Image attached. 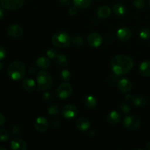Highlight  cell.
I'll use <instances>...</instances> for the list:
<instances>
[{
  "mask_svg": "<svg viewBox=\"0 0 150 150\" xmlns=\"http://www.w3.org/2000/svg\"><path fill=\"white\" fill-rule=\"evenodd\" d=\"M133 67V59L127 55H118L111 60V70L117 76L126 74L131 70Z\"/></svg>",
  "mask_w": 150,
  "mask_h": 150,
  "instance_id": "obj_1",
  "label": "cell"
},
{
  "mask_svg": "<svg viewBox=\"0 0 150 150\" xmlns=\"http://www.w3.org/2000/svg\"><path fill=\"white\" fill-rule=\"evenodd\" d=\"M26 73L25 64L22 62L15 61L9 65L7 74L13 81L21 80Z\"/></svg>",
  "mask_w": 150,
  "mask_h": 150,
  "instance_id": "obj_2",
  "label": "cell"
},
{
  "mask_svg": "<svg viewBox=\"0 0 150 150\" xmlns=\"http://www.w3.org/2000/svg\"><path fill=\"white\" fill-rule=\"evenodd\" d=\"M52 43L58 48H67L71 42L70 35L65 32H57L52 37Z\"/></svg>",
  "mask_w": 150,
  "mask_h": 150,
  "instance_id": "obj_3",
  "label": "cell"
},
{
  "mask_svg": "<svg viewBox=\"0 0 150 150\" xmlns=\"http://www.w3.org/2000/svg\"><path fill=\"white\" fill-rule=\"evenodd\" d=\"M37 81H38V87L41 90H48L51 87L53 83L51 74L45 70H42L38 73Z\"/></svg>",
  "mask_w": 150,
  "mask_h": 150,
  "instance_id": "obj_4",
  "label": "cell"
},
{
  "mask_svg": "<svg viewBox=\"0 0 150 150\" xmlns=\"http://www.w3.org/2000/svg\"><path fill=\"white\" fill-rule=\"evenodd\" d=\"M56 93H57L58 98H59L60 99H67L73 93V87H72L70 83L65 82V83H62L57 88V90H56Z\"/></svg>",
  "mask_w": 150,
  "mask_h": 150,
  "instance_id": "obj_5",
  "label": "cell"
},
{
  "mask_svg": "<svg viewBox=\"0 0 150 150\" xmlns=\"http://www.w3.org/2000/svg\"><path fill=\"white\" fill-rule=\"evenodd\" d=\"M1 7L7 10H19L23 5L24 0H0Z\"/></svg>",
  "mask_w": 150,
  "mask_h": 150,
  "instance_id": "obj_6",
  "label": "cell"
},
{
  "mask_svg": "<svg viewBox=\"0 0 150 150\" xmlns=\"http://www.w3.org/2000/svg\"><path fill=\"white\" fill-rule=\"evenodd\" d=\"M141 121L139 117L134 115H129L124 120V126L130 130H136L139 128Z\"/></svg>",
  "mask_w": 150,
  "mask_h": 150,
  "instance_id": "obj_7",
  "label": "cell"
},
{
  "mask_svg": "<svg viewBox=\"0 0 150 150\" xmlns=\"http://www.w3.org/2000/svg\"><path fill=\"white\" fill-rule=\"evenodd\" d=\"M63 117L67 120H72L78 114V108L76 105L68 104L66 105L62 109Z\"/></svg>",
  "mask_w": 150,
  "mask_h": 150,
  "instance_id": "obj_8",
  "label": "cell"
},
{
  "mask_svg": "<svg viewBox=\"0 0 150 150\" xmlns=\"http://www.w3.org/2000/svg\"><path fill=\"white\" fill-rule=\"evenodd\" d=\"M87 42L90 46L93 48H98L102 44L103 38L100 35H99L97 32H92L89 34L87 38Z\"/></svg>",
  "mask_w": 150,
  "mask_h": 150,
  "instance_id": "obj_9",
  "label": "cell"
},
{
  "mask_svg": "<svg viewBox=\"0 0 150 150\" xmlns=\"http://www.w3.org/2000/svg\"><path fill=\"white\" fill-rule=\"evenodd\" d=\"M48 127H49V123H48L47 119H45V117H38L35 121V127L40 133L45 132L48 130Z\"/></svg>",
  "mask_w": 150,
  "mask_h": 150,
  "instance_id": "obj_10",
  "label": "cell"
},
{
  "mask_svg": "<svg viewBox=\"0 0 150 150\" xmlns=\"http://www.w3.org/2000/svg\"><path fill=\"white\" fill-rule=\"evenodd\" d=\"M7 32L9 36L13 38H18L23 35V29L21 26L17 24H13L8 26Z\"/></svg>",
  "mask_w": 150,
  "mask_h": 150,
  "instance_id": "obj_11",
  "label": "cell"
},
{
  "mask_svg": "<svg viewBox=\"0 0 150 150\" xmlns=\"http://www.w3.org/2000/svg\"><path fill=\"white\" fill-rule=\"evenodd\" d=\"M117 36L118 39L121 41H127L130 39L132 36V32L130 29L127 27H122L118 29L117 32Z\"/></svg>",
  "mask_w": 150,
  "mask_h": 150,
  "instance_id": "obj_12",
  "label": "cell"
},
{
  "mask_svg": "<svg viewBox=\"0 0 150 150\" xmlns=\"http://www.w3.org/2000/svg\"><path fill=\"white\" fill-rule=\"evenodd\" d=\"M117 85H118V89L122 93H127L132 89V83L127 79H120Z\"/></svg>",
  "mask_w": 150,
  "mask_h": 150,
  "instance_id": "obj_13",
  "label": "cell"
},
{
  "mask_svg": "<svg viewBox=\"0 0 150 150\" xmlns=\"http://www.w3.org/2000/svg\"><path fill=\"white\" fill-rule=\"evenodd\" d=\"M10 146L13 150H26L27 149L26 143L21 139H14L12 140Z\"/></svg>",
  "mask_w": 150,
  "mask_h": 150,
  "instance_id": "obj_14",
  "label": "cell"
},
{
  "mask_svg": "<svg viewBox=\"0 0 150 150\" xmlns=\"http://www.w3.org/2000/svg\"><path fill=\"white\" fill-rule=\"evenodd\" d=\"M76 125L79 130H81V131H86L90 127V122L85 117H81L79 120H77Z\"/></svg>",
  "mask_w": 150,
  "mask_h": 150,
  "instance_id": "obj_15",
  "label": "cell"
},
{
  "mask_svg": "<svg viewBox=\"0 0 150 150\" xmlns=\"http://www.w3.org/2000/svg\"><path fill=\"white\" fill-rule=\"evenodd\" d=\"M22 86L23 88L26 92H32L36 88V83L35 81L32 79H25L22 82Z\"/></svg>",
  "mask_w": 150,
  "mask_h": 150,
  "instance_id": "obj_16",
  "label": "cell"
},
{
  "mask_svg": "<svg viewBox=\"0 0 150 150\" xmlns=\"http://www.w3.org/2000/svg\"><path fill=\"white\" fill-rule=\"evenodd\" d=\"M120 120H121V117H120V114L115 111L110 112L107 117V121L111 125L118 124L120 122Z\"/></svg>",
  "mask_w": 150,
  "mask_h": 150,
  "instance_id": "obj_17",
  "label": "cell"
},
{
  "mask_svg": "<svg viewBox=\"0 0 150 150\" xmlns=\"http://www.w3.org/2000/svg\"><path fill=\"white\" fill-rule=\"evenodd\" d=\"M36 65L39 68L45 70V69L48 68L50 67V65H51V61L47 57H41L37 59Z\"/></svg>",
  "mask_w": 150,
  "mask_h": 150,
  "instance_id": "obj_18",
  "label": "cell"
},
{
  "mask_svg": "<svg viewBox=\"0 0 150 150\" xmlns=\"http://www.w3.org/2000/svg\"><path fill=\"white\" fill-rule=\"evenodd\" d=\"M139 71L143 76H150V61L143 62L139 67Z\"/></svg>",
  "mask_w": 150,
  "mask_h": 150,
  "instance_id": "obj_19",
  "label": "cell"
},
{
  "mask_svg": "<svg viewBox=\"0 0 150 150\" xmlns=\"http://www.w3.org/2000/svg\"><path fill=\"white\" fill-rule=\"evenodd\" d=\"M111 10L110 7L108 6H103L98 8V11H97V15L100 18H106L108 16L111 15Z\"/></svg>",
  "mask_w": 150,
  "mask_h": 150,
  "instance_id": "obj_20",
  "label": "cell"
},
{
  "mask_svg": "<svg viewBox=\"0 0 150 150\" xmlns=\"http://www.w3.org/2000/svg\"><path fill=\"white\" fill-rule=\"evenodd\" d=\"M113 10L117 16H123L126 13V7L121 3H117L113 6Z\"/></svg>",
  "mask_w": 150,
  "mask_h": 150,
  "instance_id": "obj_21",
  "label": "cell"
},
{
  "mask_svg": "<svg viewBox=\"0 0 150 150\" xmlns=\"http://www.w3.org/2000/svg\"><path fill=\"white\" fill-rule=\"evenodd\" d=\"M84 104L86 108L89 109H94L97 106V100L95 97L92 95H89L85 98Z\"/></svg>",
  "mask_w": 150,
  "mask_h": 150,
  "instance_id": "obj_22",
  "label": "cell"
},
{
  "mask_svg": "<svg viewBox=\"0 0 150 150\" xmlns=\"http://www.w3.org/2000/svg\"><path fill=\"white\" fill-rule=\"evenodd\" d=\"M73 4L78 8L85 9L91 5L92 0H73Z\"/></svg>",
  "mask_w": 150,
  "mask_h": 150,
  "instance_id": "obj_23",
  "label": "cell"
},
{
  "mask_svg": "<svg viewBox=\"0 0 150 150\" xmlns=\"http://www.w3.org/2000/svg\"><path fill=\"white\" fill-rule=\"evenodd\" d=\"M56 62H57V64L62 67H66L68 64L67 57L64 54H58L56 57Z\"/></svg>",
  "mask_w": 150,
  "mask_h": 150,
  "instance_id": "obj_24",
  "label": "cell"
},
{
  "mask_svg": "<svg viewBox=\"0 0 150 150\" xmlns=\"http://www.w3.org/2000/svg\"><path fill=\"white\" fill-rule=\"evenodd\" d=\"M133 103L135 105H136V106H138V107L143 106V105H146V100L142 96L134 97V99H133Z\"/></svg>",
  "mask_w": 150,
  "mask_h": 150,
  "instance_id": "obj_25",
  "label": "cell"
},
{
  "mask_svg": "<svg viewBox=\"0 0 150 150\" xmlns=\"http://www.w3.org/2000/svg\"><path fill=\"white\" fill-rule=\"evenodd\" d=\"M60 79L63 81H68L71 79V73L68 70H63L60 73Z\"/></svg>",
  "mask_w": 150,
  "mask_h": 150,
  "instance_id": "obj_26",
  "label": "cell"
},
{
  "mask_svg": "<svg viewBox=\"0 0 150 150\" xmlns=\"http://www.w3.org/2000/svg\"><path fill=\"white\" fill-rule=\"evenodd\" d=\"M10 139V133L5 129H0V142H7Z\"/></svg>",
  "mask_w": 150,
  "mask_h": 150,
  "instance_id": "obj_27",
  "label": "cell"
},
{
  "mask_svg": "<svg viewBox=\"0 0 150 150\" xmlns=\"http://www.w3.org/2000/svg\"><path fill=\"white\" fill-rule=\"evenodd\" d=\"M139 36L143 40H148L150 38V29L147 28H144L141 30Z\"/></svg>",
  "mask_w": 150,
  "mask_h": 150,
  "instance_id": "obj_28",
  "label": "cell"
},
{
  "mask_svg": "<svg viewBox=\"0 0 150 150\" xmlns=\"http://www.w3.org/2000/svg\"><path fill=\"white\" fill-rule=\"evenodd\" d=\"M133 5L135 6V7L139 10H142L144 9L146 6V1L145 0H135L133 1Z\"/></svg>",
  "mask_w": 150,
  "mask_h": 150,
  "instance_id": "obj_29",
  "label": "cell"
},
{
  "mask_svg": "<svg viewBox=\"0 0 150 150\" xmlns=\"http://www.w3.org/2000/svg\"><path fill=\"white\" fill-rule=\"evenodd\" d=\"M72 42L76 46H81L83 45V39L82 37L77 36L75 37L73 40H72Z\"/></svg>",
  "mask_w": 150,
  "mask_h": 150,
  "instance_id": "obj_30",
  "label": "cell"
},
{
  "mask_svg": "<svg viewBox=\"0 0 150 150\" xmlns=\"http://www.w3.org/2000/svg\"><path fill=\"white\" fill-rule=\"evenodd\" d=\"M59 107L55 105H51L48 108V114L51 116H57L59 114Z\"/></svg>",
  "mask_w": 150,
  "mask_h": 150,
  "instance_id": "obj_31",
  "label": "cell"
},
{
  "mask_svg": "<svg viewBox=\"0 0 150 150\" xmlns=\"http://www.w3.org/2000/svg\"><path fill=\"white\" fill-rule=\"evenodd\" d=\"M46 54L49 58L56 59V57L58 55V52H57V50L54 49V48H49V49L47 51Z\"/></svg>",
  "mask_w": 150,
  "mask_h": 150,
  "instance_id": "obj_32",
  "label": "cell"
},
{
  "mask_svg": "<svg viewBox=\"0 0 150 150\" xmlns=\"http://www.w3.org/2000/svg\"><path fill=\"white\" fill-rule=\"evenodd\" d=\"M120 109L121 110L122 112H123L124 114H127L130 112V106L128 105V104L125 103H122L120 105Z\"/></svg>",
  "mask_w": 150,
  "mask_h": 150,
  "instance_id": "obj_33",
  "label": "cell"
},
{
  "mask_svg": "<svg viewBox=\"0 0 150 150\" xmlns=\"http://www.w3.org/2000/svg\"><path fill=\"white\" fill-rule=\"evenodd\" d=\"M118 76L117 75H116L115 73L114 74H111L108 76V81L111 84H115L117 81H118Z\"/></svg>",
  "mask_w": 150,
  "mask_h": 150,
  "instance_id": "obj_34",
  "label": "cell"
},
{
  "mask_svg": "<svg viewBox=\"0 0 150 150\" xmlns=\"http://www.w3.org/2000/svg\"><path fill=\"white\" fill-rule=\"evenodd\" d=\"M6 55H7V51L5 48L0 45V60L4 59L6 57Z\"/></svg>",
  "mask_w": 150,
  "mask_h": 150,
  "instance_id": "obj_35",
  "label": "cell"
},
{
  "mask_svg": "<svg viewBox=\"0 0 150 150\" xmlns=\"http://www.w3.org/2000/svg\"><path fill=\"white\" fill-rule=\"evenodd\" d=\"M13 133L14 135H18V134H20L21 132V127H19L18 125H15L13 126Z\"/></svg>",
  "mask_w": 150,
  "mask_h": 150,
  "instance_id": "obj_36",
  "label": "cell"
},
{
  "mask_svg": "<svg viewBox=\"0 0 150 150\" xmlns=\"http://www.w3.org/2000/svg\"><path fill=\"white\" fill-rule=\"evenodd\" d=\"M69 14L71 15V16H75L76 14H77L78 13V10H77V7H70L68 10Z\"/></svg>",
  "mask_w": 150,
  "mask_h": 150,
  "instance_id": "obj_37",
  "label": "cell"
},
{
  "mask_svg": "<svg viewBox=\"0 0 150 150\" xmlns=\"http://www.w3.org/2000/svg\"><path fill=\"white\" fill-rule=\"evenodd\" d=\"M44 100H49L52 99V95L49 92H45L43 94V96H42Z\"/></svg>",
  "mask_w": 150,
  "mask_h": 150,
  "instance_id": "obj_38",
  "label": "cell"
},
{
  "mask_svg": "<svg viewBox=\"0 0 150 150\" xmlns=\"http://www.w3.org/2000/svg\"><path fill=\"white\" fill-rule=\"evenodd\" d=\"M59 2L62 4V5L67 6L70 4V1L71 0H58Z\"/></svg>",
  "mask_w": 150,
  "mask_h": 150,
  "instance_id": "obj_39",
  "label": "cell"
},
{
  "mask_svg": "<svg viewBox=\"0 0 150 150\" xmlns=\"http://www.w3.org/2000/svg\"><path fill=\"white\" fill-rule=\"evenodd\" d=\"M5 123V117L1 113H0V127Z\"/></svg>",
  "mask_w": 150,
  "mask_h": 150,
  "instance_id": "obj_40",
  "label": "cell"
},
{
  "mask_svg": "<svg viewBox=\"0 0 150 150\" xmlns=\"http://www.w3.org/2000/svg\"><path fill=\"white\" fill-rule=\"evenodd\" d=\"M125 99H126V100L128 101V102L133 103V99H134V96H133L132 95H126Z\"/></svg>",
  "mask_w": 150,
  "mask_h": 150,
  "instance_id": "obj_41",
  "label": "cell"
},
{
  "mask_svg": "<svg viewBox=\"0 0 150 150\" xmlns=\"http://www.w3.org/2000/svg\"><path fill=\"white\" fill-rule=\"evenodd\" d=\"M52 125L54 126V127H59V125H60L59 120H54V121H53V122H52Z\"/></svg>",
  "mask_w": 150,
  "mask_h": 150,
  "instance_id": "obj_42",
  "label": "cell"
},
{
  "mask_svg": "<svg viewBox=\"0 0 150 150\" xmlns=\"http://www.w3.org/2000/svg\"><path fill=\"white\" fill-rule=\"evenodd\" d=\"M4 18V11H3L2 8H1V5H0V21H1Z\"/></svg>",
  "mask_w": 150,
  "mask_h": 150,
  "instance_id": "obj_43",
  "label": "cell"
},
{
  "mask_svg": "<svg viewBox=\"0 0 150 150\" xmlns=\"http://www.w3.org/2000/svg\"><path fill=\"white\" fill-rule=\"evenodd\" d=\"M2 68H3V64H2V62H0V70H2Z\"/></svg>",
  "mask_w": 150,
  "mask_h": 150,
  "instance_id": "obj_44",
  "label": "cell"
},
{
  "mask_svg": "<svg viewBox=\"0 0 150 150\" xmlns=\"http://www.w3.org/2000/svg\"><path fill=\"white\" fill-rule=\"evenodd\" d=\"M146 148H147V149L150 150V142L147 144V145H146Z\"/></svg>",
  "mask_w": 150,
  "mask_h": 150,
  "instance_id": "obj_45",
  "label": "cell"
},
{
  "mask_svg": "<svg viewBox=\"0 0 150 150\" xmlns=\"http://www.w3.org/2000/svg\"><path fill=\"white\" fill-rule=\"evenodd\" d=\"M149 5H150V0H149Z\"/></svg>",
  "mask_w": 150,
  "mask_h": 150,
  "instance_id": "obj_46",
  "label": "cell"
}]
</instances>
